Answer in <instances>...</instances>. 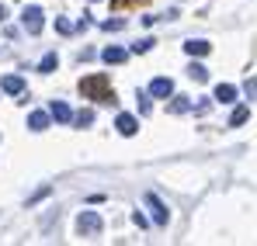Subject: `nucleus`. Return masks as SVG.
Returning <instances> with one entry per match:
<instances>
[{
	"label": "nucleus",
	"instance_id": "a878e982",
	"mask_svg": "<svg viewBox=\"0 0 257 246\" xmlns=\"http://www.w3.org/2000/svg\"><path fill=\"white\" fill-rule=\"evenodd\" d=\"M0 21H7V7L4 4H0Z\"/></svg>",
	"mask_w": 257,
	"mask_h": 246
},
{
	"label": "nucleus",
	"instance_id": "0eeeda50",
	"mask_svg": "<svg viewBox=\"0 0 257 246\" xmlns=\"http://www.w3.org/2000/svg\"><path fill=\"white\" fill-rule=\"evenodd\" d=\"M101 59H104L108 66H122V63L128 59V52H125V49H118V45H108V49L101 52Z\"/></svg>",
	"mask_w": 257,
	"mask_h": 246
},
{
	"label": "nucleus",
	"instance_id": "a211bd4d",
	"mask_svg": "<svg viewBox=\"0 0 257 246\" xmlns=\"http://www.w3.org/2000/svg\"><path fill=\"white\" fill-rule=\"evenodd\" d=\"M188 77H191V80H198V83H205V80H209V70H205L202 63H195V66L188 70Z\"/></svg>",
	"mask_w": 257,
	"mask_h": 246
},
{
	"label": "nucleus",
	"instance_id": "412c9836",
	"mask_svg": "<svg viewBox=\"0 0 257 246\" xmlns=\"http://www.w3.org/2000/svg\"><path fill=\"white\" fill-rule=\"evenodd\" d=\"M56 32H59V35H73V25H70L66 18H56Z\"/></svg>",
	"mask_w": 257,
	"mask_h": 246
},
{
	"label": "nucleus",
	"instance_id": "9d476101",
	"mask_svg": "<svg viewBox=\"0 0 257 246\" xmlns=\"http://www.w3.org/2000/svg\"><path fill=\"white\" fill-rule=\"evenodd\" d=\"M49 118H56V122H73V111H70V104H63V101H52Z\"/></svg>",
	"mask_w": 257,
	"mask_h": 246
},
{
	"label": "nucleus",
	"instance_id": "cd10ccee",
	"mask_svg": "<svg viewBox=\"0 0 257 246\" xmlns=\"http://www.w3.org/2000/svg\"><path fill=\"white\" fill-rule=\"evenodd\" d=\"M21 4H25V0H21Z\"/></svg>",
	"mask_w": 257,
	"mask_h": 246
},
{
	"label": "nucleus",
	"instance_id": "f3484780",
	"mask_svg": "<svg viewBox=\"0 0 257 246\" xmlns=\"http://www.w3.org/2000/svg\"><path fill=\"white\" fill-rule=\"evenodd\" d=\"M73 122H77V128H87V125H94V111H90V108L77 111V115H73Z\"/></svg>",
	"mask_w": 257,
	"mask_h": 246
},
{
	"label": "nucleus",
	"instance_id": "9b49d317",
	"mask_svg": "<svg viewBox=\"0 0 257 246\" xmlns=\"http://www.w3.org/2000/svg\"><path fill=\"white\" fill-rule=\"evenodd\" d=\"M0 90H4V94H25V80L11 73V77H4V80H0Z\"/></svg>",
	"mask_w": 257,
	"mask_h": 246
},
{
	"label": "nucleus",
	"instance_id": "6e6552de",
	"mask_svg": "<svg viewBox=\"0 0 257 246\" xmlns=\"http://www.w3.org/2000/svg\"><path fill=\"white\" fill-rule=\"evenodd\" d=\"M115 128H118L122 135H136V132H139V122H136V115H125V111H122V115L115 118Z\"/></svg>",
	"mask_w": 257,
	"mask_h": 246
},
{
	"label": "nucleus",
	"instance_id": "7ed1b4c3",
	"mask_svg": "<svg viewBox=\"0 0 257 246\" xmlns=\"http://www.w3.org/2000/svg\"><path fill=\"white\" fill-rule=\"evenodd\" d=\"M101 229H104V222H101L97 211H80L77 215V232L80 236H101Z\"/></svg>",
	"mask_w": 257,
	"mask_h": 246
},
{
	"label": "nucleus",
	"instance_id": "dca6fc26",
	"mask_svg": "<svg viewBox=\"0 0 257 246\" xmlns=\"http://www.w3.org/2000/svg\"><path fill=\"white\" fill-rule=\"evenodd\" d=\"M59 66V56L56 52H49V56H42V63H39V73H52Z\"/></svg>",
	"mask_w": 257,
	"mask_h": 246
},
{
	"label": "nucleus",
	"instance_id": "1a4fd4ad",
	"mask_svg": "<svg viewBox=\"0 0 257 246\" xmlns=\"http://www.w3.org/2000/svg\"><path fill=\"white\" fill-rule=\"evenodd\" d=\"M209 49H212V45H209L205 39H191V42H184V52H188V56H195V59L209 56Z\"/></svg>",
	"mask_w": 257,
	"mask_h": 246
},
{
	"label": "nucleus",
	"instance_id": "ddd939ff",
	"mask_svg": "<svg viewBox=\"0 0 257 246\" xmlns=\"http://www.w3.org/2000/svg\"><path fill=\"white\" fill-rule=\"evenodd\" d=\"M247 118H250V108H247V104H236V108H233V115H229V125L236 128V125H243Z\"/></svg>",
	"mask_w": 257,
	"mask_h": 246
},
{
	"label": "nucleus",
	"instance_id": "393cba45",
	"mask_svg": "<svg viewBox=\"0 0 257 246\" xmlns=\"http://www.w3.org/2000/svg\"><path fill=\"white\" fill-rule=\"evenodd\" d=\"M243 90H247V97H257V80H247V83H243Z\"/></svg>",
	"mask_w": 257,
	"mask_h": 246
},
{
	"label": "nucleus",
	"instance_id": "aec40b11",
	"mask_svg": "<svg viewBox=\"0 0 257 246\" xmlns=\"http://www.w3.org/2000/svg\"><path fill=\"white\" fill-rule=\"evenodd\" d=\"M153 49V39H139V42H132V52L139 56V52H150Z\"/></svg>",
	"mask_w": 257,
	"mask_h": 246
},
{
	"label": "nucleus",
	"instance_id": "f03ea898",
	"mask_svg": "<svg viewBox=\"0 0 257 246\" xmlns=\"http://www.w3.org/2000/svg\"><path fill=\"white\" fill-rule=\"evenodd\" d=\"M25 4H28V0H25ZM21 25H25L28 35H39L42 25H45V11H42V7H35V4H28V7L21 11Z\"/></svg>",
	"mask_w": 257,
	"mask_h": 246
},
{
	"label": "nucleus",
	"instance_id": "f257e3e1",
	"mask_svg": "<svg viewBox=\"0 0 257 246\" xmlns=\"http://www.w3.org/2000/svg\"><path fill=\"white\" fill-rule=\"evenodd\" d=\"M80 94L97 101V104H115V87L104 73H94V77H84L80 80Z\"/></svg>",
	"mask_w": 257,
	"mask_h": 246
},
{
	"label": "nucleus",
	"instance_id": "6ab92c4d",
	"mask_svg": "<svg viewBox=\"0 0 257 246\" xmlns=\"http://www.w3.org/2000/svg\"><path fill=\"white\" fill-rule=\"evenodd\" d=\"M136 104H139V115H150V94H136Z\"/></svg>",
	"mask_w": 257,
	"mask_h": 246
},
{
	"label": "nucleus",
	"instance_id": "bb28decb",
	"mask_svg": "<svg viewBox=\"0 0 257 246\" xmlns=\"http://www.w3.org/2000/svg\"><path fill=\"white\" fill-rule=\"evenodd\" d=\"M90 4H97V0H90Z\"/></svg>",
	"mask_w": 257,
	"mask_h": 246
},
{
	"label": "nucleus",
	"instance_id": "b1692460",
	"mask_svg": "<svg viewBox=\"0 0 257 246\" xmlns=\"http://www.w3.org/2000/svg\"><path fill=\"white\" fill-rule=\"evenodd\" d=\"M132 222H136V225H139V229H146V225H150V222H146V215H143V211H136V215H132Z\"/></svg>",
	"mask_w": 257,
	"mask_h": 246
},
{
	"label": "nucleus",
	"instance_id": "4be33fe9",
	"mask_svg": "<svg viewBox=\"0 0 257 246\" xmlns=\"http://www.w3.org/2000/svg\"><path fill=\"white\" fill-rule=\"evenodd\" d=\"M101 28H104V32H118V28H125V21H118V18H108Z\"/></svg>",
	"mask_w": 257,
	"mask_h": 246
},
{
	"label": "nucleus",
	"instance_id": "20e7f679",
	"mask_svg": "<svg viewBox=\"0 0 257 246\" xmlns=\"http://www.w3.org/2000/svg\"><path fill=\"white\" fill-rule=\"evenodd\" d=\"M146 94H150V97H171V94H174V80H171V77H153Z\"/></svg>",
	"mask_w": 257,
	"mask_h": 246
},
{
	"label": "nucleus",
	"instance_id": "5701e85b",
	"mask_svg": "<svg viewBox=\"0 0 257 246\" xmlns=\"http://www.w3.org/2000/svg\"><path fill=\"white\" fill-rule=\"evenodd\" d=\"M209 108H212V101H209V97H202V101L195 104V115H209Z\"/></svg>",
	"mask_w": 257,
	"mask_h": 246
},
{
	"label": "nucleus",
	"instance_id": "2eb2a0df",
	"mask_svg": "<svg viewBox=\"0 0 257 246\" xmlns=\"http://www.w3.org/2000/svg\"><path fill=\"white\" fill-rule=\"evenodd\" d=\"M143 4H150V0H111V11L122 14V11H128V7H143Z\"/></svg>",
	"mask_w": 257,
	"mask_h": 246
},
{
	"label": "nucleus",
	"instance_id": "39448f33",
	"mask_svg": "<svg viewBox=\"0 0 257 246\" xmlns=\"http://www.w3.org/2000/svg\"><path fill=\"white\" fill-rule=\"evenodd\" d=\"M146 205L153 208V222L157 225H167V218H171V211H167V205L157 198V194H146Z\"/></svg>",
	"mask_w": 257,
	"mask_h": 246
},
{
	"label": "nucleus",
	"instance_id": "f8f14e48",
	"mask_svg": "<svg viewBox=\"0 0 257 246\" xmlns=\"http://www.w3.org/2000/svg\"><path fill=\"white\" fill-rule=\"evenodd\" d=\"M28 128H32V132H45V128H49V115H45V111H32V115H28Z\"/></svg>",
	"mask_w": 257,
	"mask_h": 246
},
{
	"label": "nucleus",
	"instance_id": "423d86ee",
	"mask_svg": "<svg viewBox=\"0 0 257 246\" xmlns=\"http://www.w3.org/2000/svg\"><path fill=\"white\" fill-rule=\"evenodd\" d=\"M212 101L215 104H233V101H236V87H233V83H219L212 90Z\"/></svg>",
	"mask_w": 257,
	"mask_h": 246
},
{
	"label": "nucleus",
	"instance_id": "4468645a",
	"mask_svg": "<svg viewBox=\"0 0 257 246\" xmlns=\"http://www.w3.org/2000/svg\"><path fill=\"white\" fill-rule=\"evenodd\" d=\"M167 111L171 115H184V111H191V101L188 97H174L171 104H167Z\"/></svg>",
	"mask_w": 257,
	"mask_h": 246
}]
</instances>
